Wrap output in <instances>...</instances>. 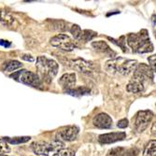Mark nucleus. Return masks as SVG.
Listing matches in <instances>:
<instances>
[{
    "mask_svg": "<svg viewBox=\"0 0 156 156\" xmlns=\"http://www.w3.org/2000/svg\"><path fill=\"white\" fill-rule=\"evenodd\" d=\"M37 76L41 81L51 83L58 73L59 66L57 62L50 59L46 56H38L36 63Z\"/></svg>",
    "mask_w": 156,
    "mask_h": 156,
    "instance_id": "1",
    "label": "nucleus"
},
{
    "mask_svg": "<svg viewBox=\"0 0 156 156\" xmlns=\"http://www.w3.org/2000/svg\"><path fill=\"white\" fill-rule=\"evenodd\" d=\"M127 44L136 53H147L153 51V45L146 29H142L138 33H130L127 37Z\"/></svg>",
    "mask_w": 156,
    "mask_h": 156,
    "instance_id": "2",
    "label": "nucleus"
},
{
    "mask_svg": "<svg viewBox=\"0 0 156 156\" xmlns=\"http://www.w3.org/2000/svg\"><path fill=\"white\" fill-rule=\"evenodd\" d=\"M137 65L138 64L136 60L116 57L108 61L106 63L105 68L110 73H118L123 76H127L135 71Z\"/></svg>",
    "mask_w": 156,
    "mask_h": 156,
    "instance_id": "3",
    "label": "nucleus"
},
{
    "mask_svg": "<svg viewBox=\"0 0 156 156\" xmlns=\"http://www.w3.org/2000/svg\"><path fill=\"white\" fill-rule=\"evenodd\" d=\"M64 142L59 139H54L51 142H34L31 144V150L37 155L40 156H56L58 152L64 149Z\"/></svg>",
    "mask_w": 156,
    "mask_h": 156,
    "instance_id": "4",
    "label": "nucleus"
},
{
    "mask_svg": "<svg viewBox=\"0 0 156 156\" xmlns=\"http://www.w3.org/2000/svg\"><path fill=\"white\" fill-rule=\"evenodd\" d=\"M9 77L14 80L23 83L25 85H29L32 87L40 88L42 86V82L38 76L31 71H28L26 69H21L19 71H15L14 73L10 74Z\"/></svg>",
    "mask_w": 156,
    "mask_h": 156,
    "instance_id": "5",
    "label": "nucleus"
},
{
    "mask_svg": "<svg viewBox=\"0 0 156 156\" xmlns=\"http://www.w3.org/2000/svg\"><path fill=\"white\" fill-rule=\"evenodd\" d=\"M51 44L65 51H71L77 47L74 40L66 34H59L51 37Z\"/></svg>",
    "mask_w": 156,
    "mask_h": 156,
    "instance_id": "6",
    "label": "nucleus"
},
{
    "mask_svg": "<svg viewBox=\"0 0 156 156\" xmlns=\"http://www.w3.org/2000/svg\"><path fill=\"white\" fill-rule=\"evenodd\" d=\"M153 117V113L151 110H140L136 113L135 118V129L136 132H143L151 122Z\"/></svg>",
    "mask_w": 156,
    "mask_h": 156,
    "instance_id": "7",
    "label": "nucleus"
},
{
    "mask_svg": "<svg viewBox=\"0 0 156 156\" xmlns=\"http://www.w3.org/2000/svg\"><path fill=\"white\" fill-rule=\"evenodd\" d=\"M134 79L143 82L144 84L150 82L153 79V71L150 66L146 64H138L136 70L134 71Z\"/></svg>",
    "mask_w": 156,
    "mask_h": 156,
    "instance_id": "8",
    "label": "nucleus"
},
{
    "mask_svg": "<svg viewBox=\"0 0 156 156\" xmlns=\"http://www.w3.org/2000/svg\"><path fill=\"white\" fill-rule=\"evenodd\" d=\"M79 131H80L79 127L75 125H69L61 129L60 131H58L57 136L59 137L58 139L61 140L62 142L63 141H67V142H69V141H73L78 137Z\"/></svg>",
    "mask_w": 156,
    "mask_h": 156,
    "instance_id": "9",
    "label": "nucleus"
},
{
    "mask_svg": "<svg viewBox=\"0 0 156 156\" xmlns=\"http://www.w3.org/2000/svg\"><path fill=\"white\" fill-rule=\"evenodd\" d=\"M70 66L83 74H90L93 72V64L81 58L70 61Z\"/></svg>",
    "mask_w": 156,
    "mask_h": 156,
    "instance_id": "10",
    "label": "nucleus"
},
{
    "mask_svg": "<svg viewBox=\"0 0 156 156\" xmlns=\"http://www.w3.org/2000/svg\"><path fill=\"white\" fill-rule=\"evenodd\" d=\"M76 78L75 73H66L59 79L58 83L65 92H67L75 88L77 81Z\"/></svg>",
    "mask_w": 156,
    "mask_h": 156,
    "instance_id": "11",
    "label": "nucleus"
},
{
    "mask_svg": "<svg viewBox=\"0 0 156 156\" xmlns=\"http://www.w3.org/2000/svg\"><path fill=\"white\" fill-rule=\"evenodd\" d=\"M125 137H126V134L124 132H112V133L100 135L98 137V140L102 144H111L117 142V141L122 140Z\"/></svg>",
    "mask_w": 156,
    "mask_h": 156,
    "instance_id": "12",
    "label": "nucleus"
},
{
    "mask_svg": "<svg viewBox=\"0 0 156 156\" xmlns=\"http://www.w3.org/2000/svg\"><path fill=\"white\" fill-rule=\"evenodd\" d=\"M93 123L95 127L100 129H108L112 126V119L106 113H99L93 119Z\"/></svg>",
    "mask_w": 156,
    "mask_h": 156,
    "instance_id": "13",
    "label": "nucleus"
},
{
    "mask_svg": "<svg viewBox=\"0 0 156 156\" xmlns=\"http://www.w3.org/2000/svg\"><path fill=\"white\" fill-rule=\"evenodd\" d=\"M92 47L94 50H96L97 51L104 53V54H106L108 56H110V57H114L115 54H116L109 48V46L108 45L107 42H105L103 40H98V41L92 42Z\"/></svg>",
    "mask_w": 156,
    "mask_h": 156,
    "instance_id": "14",
    "label": "nucleus"
},
{
    "mask_svg": "<svg viewBox=\"0 0 156 156\" xmlns=\"http://www.w3.org/2000/svg\"><path fill=\"white\" fill-rule=\"evenodd\" d=\"M127 92L132 93V94H138V93H142L145 90V84L143 82H141L136 79H132L129 83L127 84L126 86Z\"/></svg>",
    "mask_w": 156,
    "mask_h": 156,
    "instance_id": "15",
    "label": "nucleus"
},
{
    "mask_svg": "<svg viewBox=\"0 0 156 156\" xmlns=\"http://www.w3.org/2000/svg\"><path fill=\"white\" fill-rule=\"evenodd\" d=\"M22 66H23V64H21L17 60H9L3 64L2 70L6 72H14L15 70L21 68Z\"/></svg>",
    "mask_w": 156,
    "mask_h": 156,
    "instance_id": "16",
    "label": "nucleus"
},
{
    "mask_svg": "<svg viewBox=\"0 0 156 156\" xmlns=\"http://www.w3.org/2000/svg\"><path fill=\"white\" fill-rule=\"evenodd\" d=\"M4 141H6L7 143L9 144H14L18 145L22 143H25L27 141H29L31 139L30 136H17V137H2Z\"/></svg>",
    "mask_w": 156,
    "mask_h": 156,
    "instance_id": "17",
    "label": "nucleus"
},
{
    "mask_svg": "<svg viewBox=\"0 0 156 156\" xmlns=\"http://www.w3.org/2000/svg\"><path fill=\"white\" fill-rule=\"evenodd\" d=\"M143 156H156V140H151L146 145Z\"/></svg>",
    "mask_w": 156,
    "mask_h": 156,
    "instance_id": "18",
    "label": "nucleus"
},
{
    "mask_svg": "<svg viewBox=\"0 0 156 156\" xmlns=\"http://www.w3.org/2000/svg\"><path fill=\"white\" fill-rule=\"evenodd\" d=\"M0 22H2L8 25H11L14 23L15 20L12 17L11 14H9V12L5 11V10H0Z\"/></svg>",
    "mask_w": 156,
    "mask_h": 156,
    "instance_id": "19",
    "label": "nucleus"
},
{
    "mask_svg": "<svg viewBox=\"0 0 156 156\" xmlns=\"http://www.w3.org/2000/svg\"><path fill=\"white\" fill-rule=\"evenodd\" d=\"M66 94L70 95H74V96H80V95H84V94H88L90 93V89L86 87H75L74 89L66 92Z\"/></svg>",
    "mask_w": 156,
    "mask_h": 156,
    "instance_id": "20",
    "label": "nucleus"
},
{
    "mask_svg": "<svg viewBox=\"0 0 156 156\" xmlns=\"http://www.w3.org/2000/svg\"><path fill=\"white\" fill-rule=\"evenodd\" d=\"M97 36V33L94 32V31H92V30H82L81 32V36H80V40H82L84 42H87V41H90L92 40L94 37H95Z\"/></svg>",
    "mask_w": 156,
    "mask_h": 156,
    "instance_id": "21",
    "label": "nucleus"
},
{
    "mask_svg": "<svg viewBox=\"0 0 156 156\" xmlns=\"http://www.w3.org/2000/svg\"><path fill=\"white\" fill-rule=\"evenodd\" d=\"M126 150L122 147H116L109 150L107 153V156H123Z\"/></svg>",
    "mask_w": 156,
    "mask_h": 156,
    "instance_id": "22",
    "label": "nucleus"
},
{
    "mask_svg": "<svg viewBox=\"0 0 156 156\" xmlns=\"http://www.w3.org/2000/svg\"><path fill=\"white\" fill-rule=\"evenodd\" d=\"M67 24L63 22V21H54L51 23V28L53 30H60V31H64L67 29Z\"/></svg>",
    "mask_w": 156,
    "mask_h": 156,
    "instance_id": "23",
    "label": "nucleus"
},
{
    "mask_svg": "<svg viewBox=\"0 0 156 156\" xmlns=\"http://www.w3.org/2000/svg\"><path fill=\"white\" fill-rule=\"evenodd\" d=\"M81 32L82 30L80 29V27L78 25V24H73L70 28V33L72 34L73 37L77 40H80V36H81Z\"/></svg>",
    "mask_w": 156,
    "mask_h": 156,
    "instance_id": "24",
    "label": "nucleus"
},
{
    "mask_svg": "<svg viewBox=\"0 0 156 156\" xmlns=\"http://www.w3.org/2000/svg\"><path fill=\"white\" fill-rule=\"evenodd\" d=\"M10 151V148L9 144L3 139H0V155H6Z\"/></svg>",
    "mask_w": 156,
    "mask_h": 156,
    "instance_id": "25",
    "label": "nucleus"
},
{
    "mask_svg": "<svg viewBox=\"0 0 156 156\" xmlns=\"http://www.w3.org/2000/svg\"><path fill=\"white\" fill-rule=\"evenodd\" d=\"M148 62L150 65V67L152 69L153 72H156V54H153L151 56H149Z\"/></svg>",
    "mask_w": 156,
    "mask_h": 156,
    "instance_id": "26",
    "label": "nucleus"
},
{
    "mask_svg": "<svg viewBox=\"0 0 156 156\" xmlns=\"http://www.w3.org/2000/svg\"><path fill=\"white\" fill-rule=\"evenodd\" d=\"M56 156H75V152L72 150H69V149H63L61 150L58 154Z\"/></svg>",
    "mask_w": 156,
    "mask_h": 156,
    "instance_id": "27",
    "label": "nucleus"
},
{
    "mask_svg": "<svg viewBox=\"0 0 156 156\" xmlns=\"http://www.w3.org/2000/svg\"><path fill=\"white\" fill-rule=\"evenodd\" d=\"M108 38H109L110 40H112V42H114V43H116L118 46H120V47L122 49V51H125V47H124V45H123V44L125 43V41H124V38H125V37H124L123 36H122V37H121L119 38V40H116V41H118V42H115V41H114V39H113V38H110V37H108Z\"/></svg>",
    "mask_w": 156,
    "mask_h": 156,
    "instance_id": "28",
    "label": "nucleus"
},
{
    "mask_svg": "<svg viewBox=\"0 0 156 156\" xmlns=\"http://www.w3.org/2000/svg\"><path fill=\"white\" fill-rule=\"evenodd\" d=\"M128 123H129V122H128V120H127V119H122V120H120L118 122L117 126L119 127V128L123 129V128H126V127L128 126Z\"/></svg>",
    "mask_w": 156,
    "mask_h": 156,
    "instance_id": "29",
    "label": "nucleus"
},
{
    "mask_svg": "<svg viewBox=\"0 0 156 156\" xmlns=\"http://www.w3.org/2000/svg\"><path fill=\"white\" fill-rule=\"evenodd\" d=\"M137 153H138V150L136 148H133L126 151L123 156H137Z\"/></svg>",
    "mask_w": 156,
    "mask_h": 156,
    "instance_id": "30",
    "label": "nucleus"
},
{
    "mask_svg": "<svg viewBox=\"0 0 156 156\" xmlns=\"http://www.w3.org/2000/svg\"><path fill=\"white\" fill-rule=\"evenodd\" d=\"M22 59L25 60V61H30V62H33L34 61V58H33V56L31 55H27V54H24L23 56H21Z\"/></svg>",
    "mask_w": 156,
    "mask_h": 156,
    "instance_id": "31",
    "label": "nucleus"
},
{
    "mask_svg": "<svg viewBox=\"0 0 156 156\" xmlns=\"http://www.w3.org/2000/svg\"><path fill=\"white\" fill-rule=\"evenodd\" d=\"M0 45L4 46V47H9V46H10V43H9V42H8L7 40L0 39Z\"/></svg>",
    "mask_w": 156,
    "mask_h": 156,
    "instance_id": "32",
    "label": "nucleus"
},
{
    "mask_svg": "<svg viewBox=\"0 0 156 156\" xmlns=\"http://www.w3.org/2000/svg\"><path fill=\"white\" fill-rule=\"evenodd\" d=\"M151 23L154 26H156V15L155 14H153V15L151 16Z\"/></svg>",
    "mask_w": 156,
    "mask_h": 156,
    "instance_id": "33",
    "label": "nucleus"
},
{
    "mask_svg": "<svg viewBox=\"0 0 156 156\" xmlns=\"http://www.w3.org/2000/svg\"><path fill=\"white\" fill-rule=\"evenodd\" d=\"M152 133L154 134V135H156V123H153V125H152Z\"/></svg>",
    "mask_w": 156,
    "mask_h": 156,
    "instance_id": "34",
    "label": "nucleus"
},
{
    "mask_svg": "<svg viewBox=\"0 0 156 156\" xmlns=\"http://www.w3.org/2000/svg\"><path fill=\"white\" fill-rule=\"evenodd\" d=\"M120 13V11H116V12H110V13H108L107 16H110V15H113V14H118Z\"/></svg>",
    "mask_w": 156,
    "mask_h": 156,
    "instance_id": "35",
    "label": "nucleus"
},
{
    "mask_svg": "<svg viewBox=\"0 0 156 156\" xmlns=\"http://www.w3.org/2000/svg\"><path fill=\"white\" fill-rule=\"evenodd\" d=\"M0 156H9V155H7V154H6V155H0Z\"/></svg>",
    "mask_w": 156,
    "mask_h": 156,
    "instance_id": "36",
    "label": "nucleus"
}]
</instances>
